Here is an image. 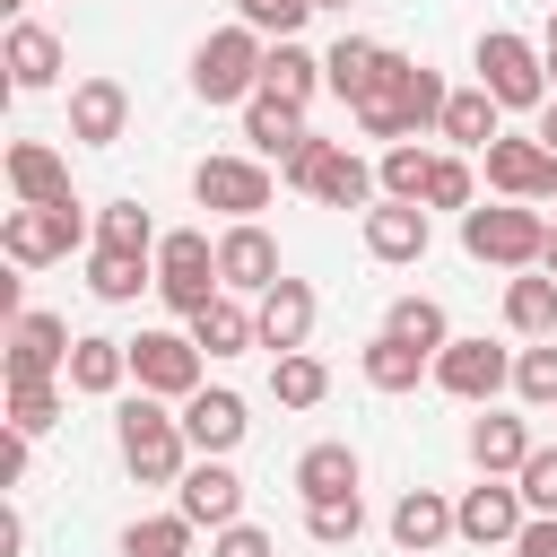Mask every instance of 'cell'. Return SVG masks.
<instances>
[{
    "mask_svg": "<svg viewBox=\"0 0 557 557\" xmlns=\"http://www.w3.org/2000/svg\"><path fill=\"white\" fill-rule=\"evenodd\" d=\"M470 461H479L487 479H513V470L531 461V426L505 418V409H479V418H470Z\"/></svg>",
    "mask_w": 557,
    "mask_h": 557,
    "instance_id": "cell-29",
    "label": "cell"
},
{
    "mask_svg": "<svg viewBox=\"0 0 557 557\" xmlns=\"http://www.w3.org/2000/svg\"><path fill=\"white\" fill-rule=\"evenodd\" d=\"M357 374H366L374 392H418V383L435 374V357H426V348H409V339H392V331H374V339L357 348Z\"/></svg>",
    "mask_w": 557,
    "mask_h": 557,
    "instance_id": "cell-28",
    "label": "cell"
},
{
    "mask_svg": "<svg viewBox=\"0 0 557 557\" xmlns=\"http://www.w3.org/2000/svg\"><path fill=\"white\" fill-rule=\"evenodd\" d=\"M9 87H61V35L52 26H35V17H17L9 26Z\"/></svg>",
    "mask_w": 557,
    "mask_h": 557,
    "instance_id": "cell-30",
    "label": "cell"
},
{
    "mask_svg": "<svg viewBox=\"0 0 557 557\" xmlns=\"http://www.w3.org/2000/svg\"><path fill=\"white\" fill-rule=\"evenodd\" d=\"M426 174H435V148H418V139H392V148L374 157L383 200H418V209H426Z\"/></svg>",
    "mask_w": 557,
    "mask_h": 557,
    "instance_id": "cell-36",
    "label": "cell"
},
{
    "mask_svg": "<svg viewBox=\"0 0 557 557\" xmlns=\"http://www.w3.org/2000/svg\"><path fill=\"white\" fill-rule=\"evenodd\" d=\"M218 278H226V296H270V287L287 278L261 218H226V235H218Z\"/></svg>",
    "mask_w": 557,
    "mask_h": 557,
    "instance_id": "cell-14",
    "label": "cell"
},
{
    "mask_svg": "<svg viewBox=\"0 0 557 557\" xmlns=\"http://www.w3.org/2000/svg\"><path fill=\"white\" fill-rule=\"evenodd\" d=\"M505 331L513 339H557V270H513L505 278Z\"/></svg>",
    "mask_w": 557,
    "mask_h": 557,
    "instance_id": "cell-25",
    "label": "cell"
},
{
    "mask_svg": "<svg viewBox=\"0 0 557 557\" xmlns=\"http://www.w3.org/2000/svg\"><path fill=\"white\" fill-rule=\"evenodd\" d=\"M444 96H453V87H444L426 61H409V52H400V61H392V78H383L366 104H348V113H357V131H366V139H383V148H392V139H426V131L444 122Z\"/></svg>",
    "mask_w": 557,
    "mask_h": 557,
    "instance_id": "cell-2",
    "label": "cell"
},
{
    "mask_svg": "<svg viewBox=\"0 0 557 557\" xmlns=\"http://www.w3.org/2000/svg\"><path fill=\"white\" fill-rule=\"evenodd\" d=\"M131 383L157 400H191L200 392V339L191 331H139L131 339Z\"/></svg>",
    "mask_w": 557,
    "mask_h": 557,
    "instance_id": "cell-10",
    "label": "cell"
},
{
    "mask_svg": "<svg viewBox=\"0 0 557 557\" xmlns=\"http://www.w3.org/2000/svg\"><path fill=\"white\" fill-rule=\"evenodd\" d=\"M191 200L218 209V218H261V209L278 200V174H270L261 157H200V165H191Z\"/></svg>",
    "mask_w": 557,
    "mask_h": 557,
    "instance_id": "cell-9",
    "label": "cell"
},
{
    "mask_svg": "<svg viewBox=\"0 0 557 557\" xmlns=\"http://www.w3.org/2000/svg\"><path fill=\"white\" fill-rule=\"evenodd\" d=\"M26 461H35V435H17V426H9V444H0V487H17V479H26Z\"/></svg>",
    "mask_w": 557,
    "mask_h": 557,
    "instance_id": "cell-48",
    "label": "cell"
},
{
    "mask_svg": "<svg viewBox=\"0 0 557 557\" xmlns=\"http://www.w3.org/2000/svg\"><path fill=\"white\" fill-rule=\"evenodd\" d=\"M9 191H17V200H35V209H44V200H78V191H70L61 148H44V139H17V148H9Z\"/></svg>",
    "mask_w": 557,
    "mask_h": 557,
    "instance_id": "cell-31",
    "label": "cell"
},
{
    "mask_svg": "<svg viewBox=\"0 0 557 557\" xmlns=\"http://www.w3.org/2000/svg\"><path fill=\"white\" fill-rule=\"evenodd\" d=\"M513 557H557V513H531L513 531Z\"/></svg>",
    "mask_w": 557,
    "mask_h": 557,
    "instance_id": "cell-47",
    "label": "cell"
},
{
    "mask_svg": "<svg viewBox=\"0 0 557 557\" xmlns=\"http://www.w3.org/2000/svg\"><path fill=\"white\" fill-rule=\"evenodd\" d=\"M470 70H479V87L505 104V113H540L557 87H548V52L531 44V35H513V26H487L479 35V52H470Z\"/></svg>",
    "mask_w": 557,
    "mask_h": 557,
    "instance_id": "cell-5",
    "label": "cell"
},
{
    "mask_svg": "<svg viewBox=\"0 0 557 557\" xmlns=\"http://www.w3.org/2000/svg\"><path fill=\"white\" fill-rule=\"evenodd\" d=\"M113 444H122V470L139 487H174L191 470V435H183V409H165L157 392H131L122 418H113Z\"/></svg>",
    "mask_w": 557,
    "mask_h": 557,
    "instance_id": "cell-1",
    "label": "cell"
},
{
    "mask_svg": "<svg viewBox=\"0 0 557 557\" xmlns=\"http://www.w3.org/2000/svg\"><path fill=\"white\" fill-rule=\"evenodd\" d=\"M513 400L522 409H557V339H540V348L513 357Z\"/></svg>",
    "mask_w": 557,
    "mask_h": 557,
    "instance_id": "cell-41",
    "label": "cell"
},
{
    "mask_svg": "<svg viewBox=\"0 0 557 557\" xmlns=\"http://www.w3.org/2000/svg\"><path fill=\"white\" fill-rule=\"evenodd\" d=\"M70 409V383H9V426L17 435H52Z\"/></svg>",
    "mask_w": 557,
    "mask_h": 557,
    "instance_id": "cell-39",
    "label": "cell"
},
{
    "mask_svg": "<svg viewBox=\"0 0 557 557\" xmlns=\"http://www.w3.org/2000/svg\"><path fill=\"white\" fill-rule=\"evenodd\" d=\"M461 252L487 261V270H540L548 218L531 200H479V209H461Z\"/></svg>",
    "mask_w": 557,
    "mask_h": 557,
    "instance_id": "cell-4",
    "label": "cell"
},
{
    "mask_svg": "<svg viewBox=\"0 0 557 557\" xmlns=\"http://www.w3.org/2000/svg\"><path fill=\"white\" fill-rule=\"evenodd\" d=\"M531 522V505H522V487L513 479H487L479 470V487H461L453 496V531L470 540V548H513V531Z\"/></svg>",
    "mask_w": 557,
    "mask_h": 557,
    "instance_id": "cell-12",
    "label": "cell"
},
{
    "mask_svg": "<svg viewBox=\"0 0 557 557\" xmlns=\"http://www.w3.org/2000/svg\"><path fill=\"white\" fill-rule=\"evenodd\" d=\"M505 383H513V348H496V339H444V348H435V392L487 409Z\"/></svg>",
    "mask_w": 557,
    "mask_h": 557,
    "instance_id": "cell-11",
    "label": "cell"
},
{
    "mask_svg": "<svg viewBox=\"0 0 557 557\" xmlns=\"http://www.w3.org/2000/svg\"><path fill=\"white\" fill-rule=\"evenodd\" d=\"M261 61H270V35H252V26L235 17V26L200 35V52H191V96H200V104H244V96H261Z\"/></svg>",
    "mask_w": 557,
    "mask_h": 557,
    "instance_id": "cell-6",
    "label": "cell"
},
{
    "mask_svg": "<svg viewBox=\"0 0 557 557\" xmlns=\"http://www.w3.org/2000/svg\"><path fill=\"white\" fill-rule=\"evenodd\" d=\"M383 331H392V339H409V348H426V357L453 339V322H444V305H435V296H400V305L383 313Z\"/></svg>",
    "mask_w": 557,
    "mask_h": 557,
    "instance_id": "cell-38",
    "label": "cell"
},
{
    "mask_svg": "<svg viewBox=\"0 0 557 557\" xmlns=\"http://www.w3.org/2000/svg\"><path fill=\"white\" fill-rule=\"evenodd\" d=\"M357 479H366V461H357V444H305L296 453V496L305 505H322V496H357Z\"/></svg>",
    "mask_w": 557,
    "mask_h": 557,
    "instance_id": "cell-24",
    "label": "cell"
},
{
    "mask_svg": "<svg viewBox=\"0 0 557 557\" xmlns=\"http://www.w3.org/2000/svg\"><path fill=\"white\" fill-rule=\"evenodd\" d=\"M157 296H165V313H209L218 296H226V278H218V244L200 235V226H174V235H157Z\"/></svg>",
    "mask_w": 557,
    "mask_h": 557,
    "instance_id": "cell-8",
    "label": "cell"
},
{
    "mask_svg": "<svg viewBox=\"0 0 557 557\" xmlns=\"http://www.w3.org/2000/svg\"><path fill=\"white\" fill-rule=\"evenodd\" d=\"M513 487H522L531 513H557V444H531V461L513 470Z\"/></svg>",
    "mask_w": 557,
    "mask_h": 557,
    "instance_id": "cell-45",
    "label": "cell"
},
{
    "mask_svg": "<svg viewBox=\"0 0 557 557\" xmlns=\"http://www.w3.org/2000/svg\"><path fill=\"white\" fill-rule=\"evenodd\" d=\"M426 209H479V165L453 148V157H435V174H426Z\"/></svg>",
    "mask_w": 557,
    "mask_h": 557,
    "instance_id": "cell-42",
    "label": "cell"
},
{
    "mask_svg": "<svg viewBox=\"0 0 557 557\" xmlns=\"http://www.w3.org/2000/svg\"><path fill=\"white\" fill-rule=\"evenodd\" d=\"M479 165H487V191L496 200H557V157H548V139L531 131V139H487L479 148Z\"/></svg>",
    "mask_w": 557,
    "mask_h": 557,
    "instance_id": "cell-13",
    "label": "cell"
},
{
    "mask_svg": "<svg viewBox=\"0 0 557 557\" xmlns=\"http://www.w3.org/2000/svg\"><path fill=\"white\" fill-rule=\"evenodd\" d=\"M496 131H505V104H496L487 87H453V96H444V122H435V139H453L461 157H479Z\"/></svg>",
    "mask_w": 557,
    "mask_h": 557,
    "instance_id": "cell-26",
    "label": "cell"
},
{
    "mask_svg": "<svg viewBox=\"0 0 557 557\" xmlns=\"http://www.w3.org/2000/svg\"><path fill=\"white\" fill-rule=\"evenodd\" d=\"M0 252L17 261V270H44V261H70V252H96L87 244V218H78V200H17L9 218H0Z\"/></svg>",
    "mask_w": 557,
    "mask_h": 557,
    "instance_id": "cell-7",
    "label": "cell"
},
{
    "mask_svg": "<svg viewBox=\"0 0 557 557\" xmlns=\"http://www.w3.org/2000/svg\"><path fill=\"white\" fill-rule=\"evenodd\" d=\"M174 409H183L191 453H235V444L252 435V409H244V392H226V383H200V392L174 400Z\"/></svg>",
    "mask_w": 557,
    "mask_h": 557,
    "instance_id": "cell-17",
    "label": "cell"
},
{
    "mask_svg": "<svg viewBox=\"0 0 557 557\" xmlns=\"http://www.w3.org/2000/svg\"><path fill=\"white\" fill-rule=\"evenodd\" d=\"M357 226H366V252H374L383 270H409V261H426V235H435L418 200H374Z\"/></svg>",
    "mask_w": 557,
    "mask_h": 557,
    "instance_id": "cell-18",
    "label": "cell"
},
{
    "mask_svg": "<svg viewBox=\"0 0 557 557\" xmlns=\"http://www.w3.org/2000/svg\"><path fill=\"white\" fill-rule=\"evenodd\" d=\"M540 270H557V226H548V252H540Z\"/></svg>",
    "mask_w": 557,
    "mask_h": 557,
    "instance_id": "cell-50",
    "label": "cell"
},
{
    "mask_svg": "<svg viewBox=\"0 0 557 557\" xmlns=\"http://www.w3.org/2000/svg\"><path fill=\"white\" fill-rule=\"evenodd\" d=\"M235 17H244L252 35H270V44H287V35L313 17V0H235Z\"/></svg>",
    "mask_w": 557,
    "mask_h": 557,
    "instance_id": "cell-44",
    "label": "cell"
},
{
    "mask_svg": "<svg viewBox=\"0 0 557 557\" xmlns=\"http://www.w3.org/2000/svg\"><path fill=\"white\" fill-rule=\"evenodd\" d=\"M131 131V87L122 78H78L70 87V139L78 148H113Z\"/></svg>",
    "mask_w": 557,
    "mask_h": 557,
    "instance_id": "cell-19",
    "label": "cell"
},
{
    "mask_svg": "<svg viewBox=\"0 0 557 557\" xmlns=\"http://www.w3.org/2000/svg\"><path fill=\"white\" fill-rule=\"evenodd\" d=\"M322 392H331V366H322L313 348L270 357V400H278V409H322Z\"/></svg>",
    "mask_w": 557,
    "mask_h": 557,
    "instance_id": "cell-35",
    "label": "cell"
},
{
    "mask_svg": "<svg viewBox=\"0 0 557 557\" xmlns=\"http://www.w3.org/2000/svg\"><path fill=\"white\" fill-rule=\"evenodd\" d=\"M70 348H78L70 322L26 305V313L9 322V383H61V374H70Z\"/></svg>",
    "mask_w": 557,
    "mask_h": 557,
    "instance_id": "cell-15",
    "label": "cell"
},
{
    "mask_svg": "<svg viewBox=\"0 0 557 557\" xmlns=\"http://www.w3.org/2000/svg\"><path fill=\"white\" fill-rule=\"evenodd\" d=\"M174 505L200 531H226V522H244V479L226 470V453H191V470L174 479Z\"/></svg>",
    "mask_w": 557,
    "mask_h": 557,
    "instance_id": "cell-16",
    "label": "cell"
},
{
    "mask_svg": "<svg viewBox=\"0 0 557 557\" xmlns=\"http://www.w3.org/2000/svg\"><path fill=\"white\" fill-rule=\"evenodd\" d=\"M244 139H252V157H296L305 148V104H287V96H244Z\"/></svg>",
    "mask_w": 557,
    "mask_h": 557,
    "instance_id": "cell-27",
    "label": "cell"
},
{
    "mask_svg": "<svg viewBox=\"0 0 557 557\" xmlns=\"http://www.w3.org/2000/svg\"><path fill=\"white\" fill-rule=\"evenodd\" d=\"M87 287H96L104 305H139V287H157V252H113V244H96V252H87Z\"/></svg>",
    "mask_w": 557,
    "mask_h": 557,
    "instance_id": "cell-32",
    "label": "cell"
},
{
    "mask_svg": "<svg viewBox=\"0 0 557 557\" xmlns=\"http://www.w3.org/2000/svg\"><path fill=\"white\" fill-rule=\"evenodd\" d=\"M191 339H200V357H244V348H261V322L244 296H218L209 313H191Z\"/></svg>",
    "mask_w": 557,
    "mask_h": 557,
    "instance_id": "cell-33",
    "label": "cell"
},
{
    "mask_svg": "<svg viewBox=\"0 0 557 557\" xmlns=\"http://www.w3.org/2000/svg\"><path fill=\"white\" fill-rule=\"evenodd\" d=\"M209 557H278V548L261 522H226V531H209Z\"/></svg>",
    "mask_w": 557,
    "mask_h": 557,
    "instance_id": "cell-46",
    "label": "cell"
},
{
    "mask_svg": "<svg viewBox=\"0 0 557 557\" xmlns=\"http://www.w3.org/2000/svg\"><path fill=\"white\" fill-rule=\"evenodd\" d=\"M313 313H322V305H313L305 278H278L270 296H252V322H261V348H270V357L305 348V339H313Z\"/></svg>",
    "mask_w": 557,
    "mask_h": 557,
    "instance_id": "cell-21",
    "label": "cell"
},
{
    "mask_svg": "<svg viewBox=\"0 0 557 557\" xmlns=\"http://www.w3.org/2000/svg\"><path fill=\"white\" fill-rule=\"evenodd\" d=\"M305 531H313L322 548H348V540L366 531V496H322V505H305Z\"/></svg>",
    "mask_w": 557,
    "mask_h": 557,
    "instance_id": "cell-43",
    "label": "cell"
},
{
    "mask_svg": "<svg viewBox=\"0 0 557 557\" xmlns=\"http://www.w3.org/2000/svg\"><path fill=\"white\" fill-rule=\"evenodd\" d=\"M540 139H548V157H557V96L540 104Z\"/></svg>",
    "mask_w": 557,
    "mask_h": 557,
    "instance_id": "cell-49",
    "label": "cell"
},
{
    "mask_svg": "<svg viewBox=\"0 0 557 557\" xmlns=\"http://www.w3.org/2000/svg\"><path fill=\"white\" fill-rule=\"evenodd\" d=\"M78 400H113L122 383H131V339H104V331H78V348H70V374H61Z\"/></svg>",
    "mask_w": 557,
    "mask_h": 557,
    "instance_id": "cell-22",
    "label": "cell"
},
{
    "mask_svg": "<svg viewBox=\"0 0 557 557\" xmlns=\"http://www.w3.org/2000/svg\"><path fill=\"white\" fill-rule=\"evenodd\" d=\"M392 44H374V35H339L331 52H322V78H331V96H348V104H366L383 78H392Z\"/></svg>",
    "mask_w": 557,
    "mask_h": 557,
    "instance_id": "cell-20",
    "label": "cell"
},
{
    "mask_svg": "<svg viewBox=\"0 0 557 557\" xmlns=\"http://www.w3.org/2000/svg\"><path fill=\"white\" fill-rule=\"evenodd\" d=\"M313 9H348V0H313Z\"/></svg>",
    "mask_w": 557,
    "mask_h": 557,
    "instance_id": "cell-51",
    "label": "cell"
},
{
    "mask_svg": "<svg viewBox=\"0 0 557 557\" xmlns=\"http://www.w3.org/2000/svg\"><path fill=\"white\" fill-rule=\"evenodd\" d=\"M392 548H409V557H426V548H444V540H461L453 531V496H435V487H409L400 505H392Z\"/></svg>",
    "mask_w": 557,
    "mask_h": 557,
    "instance_id": "cell-23",
    "label": "cell"
},
{
    "mask_svg": "<svg viewBox=\"0 0 557 557\" xmlns=\"http://www.w3.org/2000/svg\"><path fill=\"white\" fill-rule=\"evenodd\" d=\"M261 87H270V96H287V104H313L331 78H322V52H305V44L287 35V44H270V61H261Z\"/></svg>",
    "mask_w": 557,
    "mask_h": 557,
    "instance_id": "cell-34",
    "label": "cell"
},
{
    "mask_svg": "<svg viewBox=\"0 0 557 557\" xmlns=\"http://www.w3.org/2000/svg\"><path fill=\"white\" fill-rule=\"evenodd\" d=\"M191 531H200V522H191L183 505H174V513H139V522L122 531V557H191Z\"/></svg>",
    "mask_w": 557,
    "mask_h": 557,
    "instance_id": "cell-37",
    "label": "cell"
},
{
    "mask_svg": "<svg viewBox=\"0 0 557 557\" xmlns=\"http://www.w3.org/2000/svg\"><path fill=\"white\" fill-rule=\"evenodd\" d=\"M96 244H113V252H157V218H148L139 200H104V209H96Z\"/></svg>",
    "mask_w": 557,
    "mask_h": 557,
    "instance_id": "cell-40",
    "label": "cell"
},
{
    "mask_svg": "<svg viewBox=\"0 0 557 557\" xmlns=\"http://www.w3.org/2000/svg\"><path fill=\"white\" fill-rule=\"evenodd\" d=\"M278 183H287V191H305V200H322V209H357V218L383 200L374 165H366L357 148H339V139H313V131H305V148H296V157H278Z\"/></svg>",
    "mask_w": 557,
    "mask_h": 557,
    "instance_id": "cell-3",
    "label": "cell"
}]
</instances>
